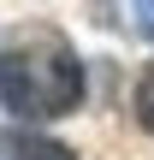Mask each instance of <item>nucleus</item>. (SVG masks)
I'll return each instance as SVG.
<instances>
[{
	"label": "nucleus",
	"mask_w": 154,
	"mask_h": 160,
	"mask_svg": "<svg viewBox=\"0 0 154 160\" xmlns=\"http://www.w3.org/2000/svg\"><path fill=\"white\" fill-rule=\"evenodd\" d=\"M131 6H137V30L154 42V0H131Z\"/></svg>",
	"instance_id": "20e7f679"
},
{
	"label": "nucleus",
	"mask_w": 154,
	"mask_h": 160,
	"mask_svg": "<svg viewBox=\"0 0 154 160\" xmlns=\"http://www.w3.org/2000/svg\"><path fill=\"white\" fill-rule=\"evenodd\" d=\"M137 125H142V131L154 137V65L142 71V77H137Z\"/></svg>",
	"instance_id": "7ed1b4c3"
},
{
	"label": "nucleus",
	"mask_w": 154,
	"mask_h": 160,
	"mask_svg": "<svg viewBox=\"0 0 154 160\" xmlns=\"http://www.w3.org/2000/svg\"><path fill=\"white\" fill-rule=\"evenodd\" d=\"M6 148H12V160H77V148H65L59 137H42V131H18Z\"/></svg>",
	"instance_id": "f03ea898"
},
{
	"label": "nucleus",
	"mask_w": 154,
	"mask_h": 160,
	"mask_svg": "<svg viewBox=\"0 0 154 160\" xmlns=\"http://www.w3.org/2000/svg\"><path fill=\"white\" fill-rule=\"evenodd\" d=\"M0 101L18 119H65L83 107V59L77 48L47 30L24 24L0 42Z\"/></svg>",
	"instance_id": "f257e3e1"
}]
</instances>
